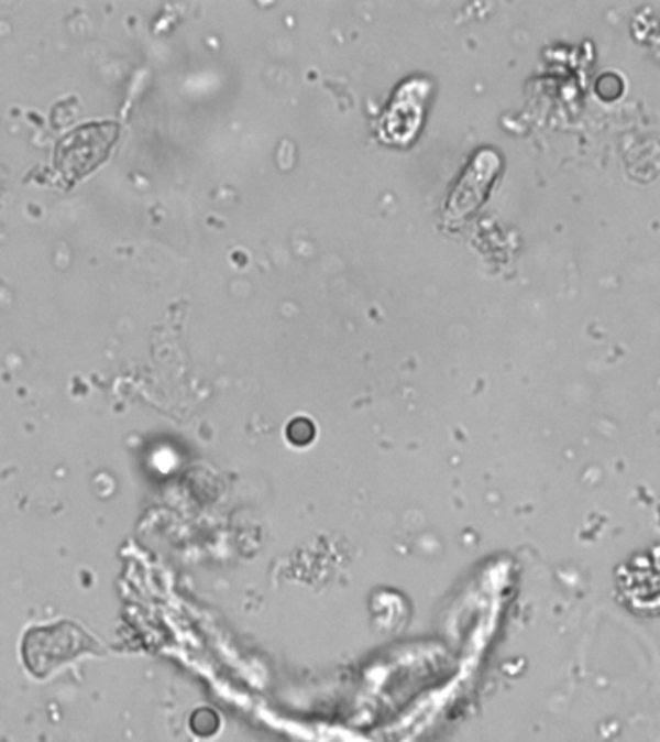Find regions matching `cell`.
I'll return each instance as SVG.
<instances>
[{
  "mask_svg": "<svg viewBox=\"0 0 660 742\" xmlns=\"http://www.w3.org/2000/svg\"><path fill=\"white\" fill-rule=\"evenodd\" d=\"M427 87L429 86L424 79H411L400 87L383 122V130L388 140L404 143L409 142L416 135L417 128L421 124V117H424Z\"/></svg>",
  "mask_w": 660,
  "mask_h": 742,
  "instance_id": "7a4b0ae2",
  "label": "cell"
},
{
  "mask_svg": "<svg viewBox=\"0 0 660 742\" xmlns=\"http://www.w3.org/2000/svg\"><path fill=\"white\" fill-rule=\"evenodd\" d=\"M119 127L114 122L86 124L66 135L56 148L55 165L63 174L66 184H74L95 166L101 165L109 155L110 148L117 142Z\"/></svg>",
  "mask_w": 660,
  "mask_h": 742,
  "instance_id": "6da1fadb",
  "label": "cell"
}]
</instances>
